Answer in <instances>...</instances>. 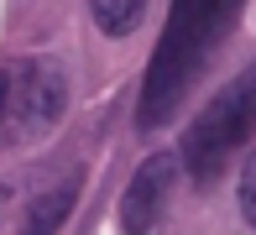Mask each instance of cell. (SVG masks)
I'll return each instance as SVG.
<instances>
[{"mask_svg": "<svg viewBox=\"0 0 256 235\" xmlns=\"http://www.w3.org/2000/svg\"><path fill=\"white\" fill-rule=\"evenodd\" d=\"M240 6L246 0H172L168 6L162 37L152 47V63H146V78H142V100H136V126L142 131H157L178 115L194 78L204 74L214 47L240 21Z\"/></svg>", "mask_w": 256, "mask_h": 235, "instance_id": "6da1fadb", "label": "cell"}, {"mask_svg": "<svg viewBox=\"0 0 256 235\" xmlns=\"http://www.w3.org/2000/svg\"><path fill=\"white\" fill-rule=\"evenodd\" d=\"M256 136V63L240 68L183 131V172L194 183H214L240 146Z\"/></svg>", "mask_w": 256, "mask_h": 235, "instance_id": "7a4b0ae2", "label": "cell"}, {"mask_svg": "<svg viewBox=\"0 0 256 235\" xmlns=\"http://www.w3.org/2000/svg\"><path fill=\"white\" fill-rule=\"evenodd\" d=\"M68 110V74L52 58H21L10 68V126L16 136H48Z\"/></svg>", "mask_w": 256, "mask_h": 235, "instance_id": "3957f363", "label": "cell"}, {"mask_svg": "<svg viewBox=\"0 0 256 235\" xmlns=\"http://www.w3.org/2000/svg\"><path fill=\"white\" fill-rule=\"evenodd\" d=\"M172 178H178V162H172L168 152H157V157H146L142 168H136V178L126 183V198H120V230L126 235H142V230H152L162 220Z\"/></svg>", "mask_w": 256, "mask_h": 235, "instance_id": "277c9868", "label": "cell"}, {"mask_svg": "<svg viewBox=\"0 0 256 235\" xmlns=\"http://www.w3.org/2000/svg\"><path fill=\"white\" fill-rule=\"evenodd\" d=\"M89 16L104 37H131L146 16V0H89Z\"/></svg>", "mask_w": 256, "mask_h": 235, "instance_id": "5b68a950", "label": "cell"}, {"mask_svg": "<svg viewBox=\"0 0 256 235\" xmlns=\"http://www.w3.org/2000/svg\"><path fill=\"white\" fill-rule=\"evenodd\" d=\"M74 198H78V178H68L63 188H52V194H42L37 204H32V214H26V230H58L68 220V209H74Z\"/></svg>", "mask_w": 256, "mask_h": 235, "instance_id": "8992f818", "label": "cell"}, {"mask_svg": "<svg viewBox=\"0 0 256 235\" xmlns=\"http://www.w3.org/2000/svg\"><path fill=\"white\" fill-rule=\"evenodd\" d=\"M236 194H240V214H246V225L256 230V152L246 157V168H240V183H236Z\"/></svg>", "mask_w": 256, "mask_h": 235, "instance_id": "52a82bcc", "label": "cell"}, {"mask_svg": "<svg viewBox=\"0 0 256 235\" xmlns=\"http://www.w3.org/2000/svg\"><path fill=\"white\" fill-rule=\"evenodd\" d=\"M10 115V74H0V120Z\"/></svg>", "mask_w": 256, "mask_h": 235, "instance_id": "ba28073f", "label": "cell"}]
</instances>
